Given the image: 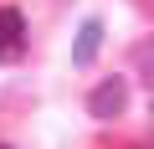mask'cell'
I'll list each match as a JSON object with an SVG mask.
<instances>
[{
  "instance_id": "cell-5",
  "label": "cell",
  "mask_w": 154,
  "mask_h": 149,
  "mask_svg": "<svg viewBox=\"0 0 154 149\" xmlns=\"http://www.w3.org/2000/svg\"><path fill=\"white\" fill-rule=\"evenodd\" d=\"M0 149H11V144H0Z\"/></svg>"
},
{
  "instance_id": "cell-2",
  "label": "cell",
  "mask_w": 154,
  "mask_h": 149,
  "mask_svg": "<svg viewBox=\"0 0 154 149\" xmlns=\"http://www.w3.org/2000/svg\"><path fill=\"white\" fill-rule=\"evenodd\" d=\"M26 16L16 5H0V62H21L26 57Z\"/></svg>"
},
{
  "instance_id": "cell-1",
  "label": "cell",
  "mask_w": 154,
  "mask_h": 149,
  "mask_svg": "<svg viewBox=\"0 0 154 149\" xmlns=\"http://www.w3.org/2000/svg\"><path fill=\"white\" fill-rule=\"evenodd\" d=\"M123 108H128V82H123V77H103V82L88 93V113L103 118V123L123 118Z\"/></svg>"
},
{
  "instance_id": "cell-4",
  "label": "cell",
  "mask_w": 154,
  "mask_h": 149,
  "mask_svg": "<svg viewBox=\"0 0 154 149\" xmlns=\"http://www.w3.org/2000/svg\"><path fill=\"white\" fill-rule=\"evenodd\" d=\"M134 67H139V77L154 88V41H139L134 46Z\"/></svg>"
},
{
  "instance_id": "cell-3",
  "label": "cell",
  "mask_w": 154,
  "mask_h": 149,
  "mask_svg": "<svg viewBox=\"0 0 154 149\" xmlns=\"http://www.w3.org/2000/svg\"><path fill=\"white\" fill-rule=\"evenodd\" d=\"M98 51H103V21L88 16L82 26H77V41H72V67H88Z\"/></svg>"
}]
</instances>
